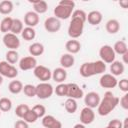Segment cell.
Segmentation results:
<instances>
[{
  "instance_id": "6da1fadb",
  "label": "cell",
  "mask_w": 128,
  "mask_h": 128,
  "mask_svg": "<svg viewBox=\"0 0 128 128\" xmlns=\"http://www.w3.org/2000/svg\"><path fill=\"white\" fill-rule=\"evenodd\" d=\"M119 104V98L115 96L111 91H107L104 94L103 99L97 107V112L100 116H108Z\"/></svg>"
},
{
  "instance_id": "7a4b0ae2",
  "label": "cell",
  "mask_w": 128,
  "mask_h": 128,
  "mask_svg": "<svg viewBox=\"0 0 128 128\" xmlns=\"http://www.w3.org/2000/svg\"><path fill=\"white\" fill-rule=\"evenodd\" d=\"M106 69H107L106 64L101 60H97V61H93V62L83 63L79 69V73L82 77L89 78V77H92L95 75L104 74Z\"/></svg>"
},
{
  "instance_id": "3957f363",
  "label": "cell",
  "mask_w": 128,
  "mask_h": 128,
  "mask_svg": "<svg viewBox=\"0 0 128 128\" xmlns=\"http://www.w3.org/2000/svg\"><path fill=\"white\" fill-rule=\"evenodd\" d=\"M75 8V2L73 0H61L54 8V17L61 20H67L71 17Z\"/></svg>"
},
{
  "instance_id": "277c9868",
  "label": "cell",
  "mask_w": 128,
  "mask_h": 128,
  "mask_svg": "<svg viewBox=\"0 0 128 128\" xmlns=\"http://www.w3.org/2000/svg\"><path fill=\"white\" fill-rule=\"evenodd\" d=\"M84 24L85 22L79 18L72 17L70 24L68 26V35L71 39H78L82 36L84 31Z\"/></svg>"
},
{
  "instance_id": "5b68a950",
  "label": "cell",
  "mask_w": 128,
  "mask_h": 128,
  "mask_svg": "<svg viewBox=\"0 0 128 128\" xmlns=\"http://www.w3.org/2000/svg\"><path fill=\"white\" fill-rule=\"evenodd\" d=\"M54 93V88L49 82H40L36 86V96L39 99L45 100L50 98Z\"/></svg>"
},
{
  "instance_id": "8992f818",
  "label": "cell",
  "mask_w": 128,
  "mask_h": 128,
  "mask_svg": "<svg viewBox=\"0 0 128 128\" xmlns=\"http://www.w3.org/2000/svg\"><path fill=\"white\" fill-rule=\"evenodd\" d=\"M99 56H100V60L103 61L105 64H111L112 62L115 61L116 58V54L112 46L110 45H103L99 49Z\"/></svg>"
},
{
  "instance_id": "52a82bcc",
  "label": "cell",
  "mask_w": 128,
  "mask_h": 128,
  "mask_svg": "<svg viewBox=\"0 0 128 128\" xmlns=\"http://www.w3.org/2000/svg\"><path fill=\"white\" fill-rule=\"evenodd\" d=\"M0 75L9 79H14L18 76V70L14 65L9 64L7 61H0Z\"/></svg>"
},
{
  "instance_id": "ba28073f",
  "label": "cell",
  "mask_w": 128,
  "mask_h": 128,
  "mask_svg": "<svg viewBox=\"0 0 128 128\" xmlns=\"http://www.w3.org/2000/svg\"><path fill=\"white\" fill-rule=\"evenodd\" d=\"M33 73L34 76L41 82H48L52 79V71L44 65H37L33 69Z\"/></svg>"
},
{
  "instance_id": "9c48e42d",
  "label": "cell",
  "mask_w": 128,
  "mask_h": 128,
  "mask_svg": "<svg viewBox=\"0 0 128 128\" xmlns=\"http://www.w3.org/2000/svg\"><path fill=\"white\" fill-rule=\"evenodd\" d=\"M2 41H3V44L5 45V47L8 48L9 50H17L21 45V42H20L18 36L15 34H12V33L4 34Z\"/></svg>"
},
{
  "instance_id": "30bf717a",
  "label": "cell",
  "mask_w": 128,
  "mask_h": 128,
  "mask_svg": "<svg viewBox=\"0 0 128 128\" xmlns=\"http://www.w3.org/2000/svg\"><path fill=\"white\" fill-rule=\"evenodd\" d=\"M118 80L115 76H113L110 73H104L99 79V85L102 88H107V89H113L117 86Z\"/></svg>"
},
{
  "instance_id": "8fae6325",
  "label": "cell",
  "mask_w": 128,
  "mask_h": 128,
  "mask_svg": "<svg viewBox=\"0 0 128 128\" xmlns=\"http://www.w3.org/2000/svg\"><path fill=\"white\" fill-rule=\"evenodd\" d=\"M71 99H81L84 97V92L80 88V86L76 83H68L67 84V96Z\"/></svg>"
},
{
  "instance_id": "7c38bea8",
  "label": "cell",
  "mask_w": 128,
  "mask_h": 128,
  "mask_svg": "<svg viewBox=\"0 0 128 128\" xmlns=\"http://www.w3.org/2000/svg\"><path fill=\"white\" fill-rule=\"evenodd\" d=\"M44 28L48 33H56L61 29V21L56 17H48L44 21Z\"/></svg>"
},
{
  "instance_id": "4fadbf2b",
  "label": "cell",
  "mask_w": 128,
  "mask_h": 128,
  "mask_svg": "<svg viewBox=\"0 0 128 128\" xmlns=\"http://www.w3.org/2000/svg\"><path fill=\"white\" fill-rule=\"evenodd\" d=\"M100 95L97 92L91 91L89 93H87L86 95H84V103L86 105V107H89L91 109L97 108L99 103H100Z\"/></svg>"
},
{
  "instance_id": "5bb4252c",
  "label": "cell",
  "mask_w": 128,
  "mask_h": 128,
  "mask_svg": "<svg viewBox=\"0 0 128 128\" xmlns=\"http://www.w3.org/2000/svg\"><path fill=\"white\" fill-rule=\"evenodd\" d=\"M95 120V112L89 107H84L80 112V123L83 125H89Z\"/></svg>"
},
{
  "instance_id": "9a60e30c",
  "label": "cell",
  "mask_w": 128,
  "mask_h": 128,
  "mask_svg": "<svg viewBox=\"0 0 128 128\" xmlns=\"http://www.w3.org/2000/svg\"><path fill=\"white\" fill-rule=\"evenodd\" d=\"M19 68L22 71H29L37 66V60L33 56H26L19 60Z\"/></svg>"
},
{
  "instance_id": "2e32d148",
  "label": "cell",
  "mask_w": 128,
  "mask_h": 128,
  "mask_svg": "<svg viewBox=\"0 0 128 128\" xmlns=\"http://www.w3.org/2000/svg\"><path fill=\"white\" fill-rule=\"evenodd\" d=\"M39 21H40V17L34 11H28L24 15V24L26 25V27L34 28L39 24Z\"/></svg>"
},
{
  "instance_id": "e0dca14e",
  "label": "cell",
  "mask_w": 128,
  "mask_h": 128,
  "mask_svg": "<svg viewBox=\"0 0 128 128\" xmlns=\"http://www.w3.org/2000/svg\"><path fill=\"white\" fill-rule=\"evenodd\" d=\"M42 125L44 128H62V123L52 115H45L42 118Z\"/></svg>"
},
{
  "instance_id": "ac0fdd59",
  "label": "cell",
  "mask_w": 128,
  "mask_h": 128,
  "mask_svg": "<svg viewBox=\"0 0 128 128\" xmlns=\"http://www.w3.org/2000/svg\"><path fill=\"white\" fill-rule=\"evenodd\" d=\"M103 20V15L100 11L97 10H93L91 12H89L87 14V19L86 21H88V23L92 26H97L99 25Z\"/></svg>"
},
{
  "instance_id": "d6986e66",
  "label": "cell",
  "mask_w": 128,
  "mask_h": 128,
  "mask_svg": "<svg viewBox=\"0 0 128 128\" xmlns=\"http://www.w3.org/2000/svg\"><path fill=\"white\" fill-rule=\"evenodd\" d=\"M28 2L33 4L34 12L37 13L38 15L44 14L48 10V4L44 0H28Z\"/></svg>"
},
{
  "instance_id": "ffe728a7",
  "label": "cell",
  "mask_w": 128,
  "mask_h": 128,
  "mask_svg": "<svg viewBox=\"0 0 128 128\" xmlns=\"http://www.w3.org/2000/svg\"><path fill=\"white\" fill-rule=\"evenodd\" d=\"M66 78H67V71H66V69H64L62 67H58V68H55L52 71V79L56 83H58V84L64 83Z\"/></svg>"
},
{
  "instance_id": "44dd1931",
  "label": "cell",
  "mask_w": 128,
  "mask_h": 128,
  "mask_svg": "<svg viewBox=\"0 0 128 128\" xmlns=\"http://www.w3.org/2000/svg\"><path fill=\"white\" fill-rule=\"evenodd\" d=\"M65 48L67 50V52L69 54H77L80 52L81 50V43L76 40V39H71V40H68L65 44Z\"/></svg>"
},
{
  "instance_id": "7402d4cb",
  "label": "cell",
  "mask_w": 128,
  "mask_h": 128,
  "mask_svg": "<svg viewBox=\"0 0 128 128\" xmlns=\"http://www.w3.org/2000/svg\"><path fill=\"white\" fill-rule=\"evenodd\" d=\"M60 65L62 68L64 69H69L71 67L74 66L75 64V58L72 54H69V53H64L61 57H60Z\"/></svg>"
},
{
  "instance_id": "603a6c76",
  "label": "cell",
  "mask_w": 128,
  "mask_h": 128,
  "mask_svg": "<svg viewBox=\"0 0 128 128\" xmlns=\"http://www.w3.org/2000/svg\"><path fill=\"white\" fill-rule=\"evenodd\" d=\"M124 71H125V65L121 61L115 60L110 64V72H111L110 74H112L113 76L115 77L120 76L124 73Z\"/></svg>"
},
{
  "instance_id": "cb8c5ba5",
  "label": "cell",
  "mask_w": 128,
  "mask_h": 128,
  "mask_svg": "<svg viewBox=\"0 0 128 128\" xmlns=\"http://www.w3.org/2000/svg\"><path fill=\"white\" fill-rule=\"evenodd\" d=\"M29 53H30V56H33V57H37V56H41L44 51H45V47L42 43L40 42H34L32 43L30 46H29Z\"/></svg>"
},
{
  "instance_id": "d4e9b609",
  "label": "cell",
  "mask_w": 128,
  "mask_h": 128,
  "mask_svg": "<svg viewBox=\"0 0 128 128\" xmlns=\"http://www.w3.org/2000/svg\"><path fill=\"white\" fill-rule=\"evenodd\" d=\"M105 28H106V31L109 33V34H116L119 32L120 30V23L118 20L116 19H110L106 22V25H105Z\"/></svg>"
},
{
  "instance_id": "484cf974",
  "label": "cell",
  "mask_w": 128,
  "mask_h": 128,
  "mask_svg": "<svg viewBox=\"0 0 128 128\" xmlns=\"http://www.w3.org/2000/svg\"><path fill=\"white\" fill-rule=\"evenodd\" d=\"M23 83L19 80H12L9 85H8V90L11 94H14V95H17V94H20L22 91H23Z\"/></svg>"
},
{
  "instance_id": "4316f807",
  "label": "cell",
  "mask_w": 128,
  "mask_h": 128,
  "mask_svg": "<svg viewBox=\"0 0 128 128\" xmlns=\"http://www.w3.org/2000/svg\"><path fill=\"white\" fill-rule=\"evenodd\" d=\"M12 23H13V18L12 17L6 16L5 18H3L2 21L0 22V32L3 33V34L10 33Z\"/></svg>"
},
{
  "instance_id": "83f0119b",
  "label": "cell",
  "mask_w": 128,
  "mask_h": 128,
  "mask_svg": "<svg viewBox=\"0 0 128 128\" xmlns=\"http://www.w3.org/2000/svg\"><path fill=\"white\" fill-rule=\"evenodd\" d=\"M14 9V4L10 0H3L0 1V14L2 15H9L12 13Z\"/></svg>"
},
{
  "instance_id": "f1b7e54d",
  "label": "cell",
  "mask_w": 128,
  "mask_h": 128,
  "mask_svg": "<svg viewBox=\"0 0 128 128\" xmlns=\"http://www.w3.org/2000/svg\"><path fill=\"white\" fill-rule=\"evenodd\" d=\"M112 48H113L115 54H118V55H121V56L126 54V53H128V47H127V44H126V42L124 40L117 41Z\"/></svg>"
},
{
  "instance_id": "f546056e",
  "label": "cell",
  "mask_w": 128,
  "mask_h": 128,
  "mask_svg": "<svg viewBox=\"0 0 128 128\" xmlns=\"http://www.w3.org/2000/svg\"><path fill=\"white\" fill-rule=\"evenodd\" d=\"M21 36L25 41H32L36 37V31L34 28L31 27H25L23 31L21 32Z\"/></svg>"
},
{
  "instance_id": "4dcf8cb0",
  "label": "cell",
  "mask_w": 128,
  "mask_h": 128,
  "mask_svg": "<svg viewBox=\"0 0 128 128\" xmlns=\"http://www.w3.org/2000/svg\"><path fill=\"white\" fill-rule=\"evenodd\" d=\"M64 107H65V110L69 114H74L77 111V109H78V104H77L75 99L67 98V100L64 103Z\"/></svg>"
},
{
  "instance_id": "1f68e13d",
  "label": "cell",
  "mask_w": 128,
  "mask_h": 128,
  "mask_svg": "<svg viewBox=\"0 0 128 128\" xmlns=\"http://www.w3.org/2000/svg\"><path fill=\"white\" fill-rule=\"evenodd\" d=\"M24 29V24L23 22L20 20V19H13V23H12V27H11V31L10 33L12 34H15V35H18V34H21V32L23 31Z\"/></svg>"
},
{
  "instance_id": "d6a6232c",
  "label": "cell",
  "mask_w": 128,
  "mask_h": 128,
  "mask_svg": "<svg viewBox=\"0 0 128 128\" xmlns=\"http://www.w3.org/2000/svg\"><path fill=\"white\" fill-rule=\"evenodd\" d=\"M6 60L9 64L14 65L17 62H19V54L17 52V50H8L6 52Z\"/></svg>"
},
{
  "instance_id": "836d02e7",
  "label": "cell",
  "mask_w": 128,
  "mask_h": 128,
  "mask_svg": "<svg viewBox=\"0 0 128 128\" xmlns=\"http://www.w3.org/2000/svg\"><path fill=\"white\" fill-rule=\"evenodd\" d=\"M12 101L7 98V97H3L0 98V111L1 112H9L12 109Z\"/></svg>"
},
{
  "instance_id": "e575fe53",
  "label": "cell",
  "mask_w": 128,
  "mask_h": 128,
  "mask_svg": "<svg viewBox=\"0 0 128 128\" xmlns=\"http://www.w3.org/2000/svg\"><path fill=\"white\" fill-rule=\"evenodd\" d=\"M29 110H30V107H29L27 104H20V105H18V106L16 107V109H15V115H16L18 118L22 119V118L24 117V115H25Z\"/></svg>"
},
{
  "instance_id": "d590c367",
  "label": "cell",
  "mask_w": 128,
  "mask_h": 128,
  "mask_svg": "<svg viewBox=\"0 0 128 128\" xmlns=\"http://www.w3.org/2000/svg\"><path fill=\"white\" fill-rule=\"evenodd\" d=\"M25 96L29 97V98H33L36 96V86L32 85V84H26L23 87V91Z\"/></svg>"
},
{
  "instance_id": "8d00e7d4",
  "label": "cell",
  "mask_w": 128,
  "mask_h": 128,
  "mask_svg": "<svg viewBox=\"0 0 128 128\" xmlns=\"http://www.w3.org/2000/svg\"><path fill=\"white\" fill-rule=\"evenodd\" d=\"M54 93L59 96V97H66L67 96V84L65 83H60L56 86V88L54 89Z\"/></svg>"
},
{
  "instance_id": "74e56055",
  "label": "cell",
  "mask_w": 128,
  "mask_h": 128,
  "mask_svg": "<svg viewBox=\"0 0 128 128\" xmlns=\"http://www.w3.org/2000/svg\"><path fill=\"white\" fill-rule=\"evenodd\" d=\"M25 122H27L28 124H31V123H35L37 120H38V117H37V115L34 113V111L32 110V109H30L25 115H24V117L22 118Z\"/></svg>"
},
{
  "instance_id": "f35d334b",
  "label": "cell",
  "mask_w": 128,
  "mask_h": 128,
  "mask_svg": "<svg viewBox=\"0 0 128 128\" xmlns=\"http://www.w3.org/2000/svg\"><path fill=\"white\" fill-rule=\"evenodd\" d=\"M32 110L34 111V113L37 115L38 119L39 118H43L45 115H46V108L44 105H41V104H37L35 106H33Z\"/></svg>"
},
{
  "instance_id": "ab89813d",
  "label": "cell",
  "mask_w": 128,
  "mask_h": 128,
  "mask_svg": "<svg viewBox=\"0 0 128 128\" xmlns=\"http://www.w3.org/2000/svg\"><path fill=\"white\" fill-rule=\"evenodd\" d=\"M71 17H76V18H79L81 20H83L84 22H86V19H87V14L85 11L83 10H80V9H77V10H74Z\"/></svg>"
},
{
  "instance_id": "60d3db41",
  "label": "cell",
  "mask_w": 128,
  "mask_h": 128,
  "mask_svg": "<svg viewBox=\"0 0 128 128\" xmlns=\"http://www.w3.org/2000/svg\"><path fill=\"white\" fill-rule=\"evenodd\" d=\"M117 86L119 87V89L122 92H124V93H127L128 92V80L126 78H123L120 81H118Z\"/></svg>"
},
{
  "instance_id": "b9f144b4",
  "label": "cell",
  "mask_w": 128,
  "mask_h": 128,
  "mask_svg": "<svg viewBox=\"0 0 128 128\" xmlns=\"http://www.w3.org/2000/svg\"><path fill=\"white\" fill-rule=\"evenodd\" d=\"M119 104L124 110H128V94L125 93L121 98H119Z\"/></svg>"
},
{
  "instance_id": "7bdbcfd3",
  "label": "cell",
  "mask_w": 128,
  "mask_h": 128,
  "mask_svg": "<svg viewBox=\"0 0 128 128\" xmlns=\"http://www.w3.org/2000/svg\"><path fill=\"white\" fill-rule=\"evenodd\" d=\"M14 128H29V124L23 119H20L14 123Z\"/></svg>"
},
{
  "instance_id": "ee69618b",
  "label": "cell",
  "mask_w": 128,
  "mask_h": 128,
  "mask_svg": "<svg viewBox=\"0 0 128 128\" xmlns=\"http://www.w3.org/2000/svg\"><path fill=\"white\" fill-rule=\"evenodd\" d=\"M122 124H123L122 121L119 119H113L108 123V125L111 126L112 128H122Z\"/></svg>"
},
{
  "instance_id": "f6af8a7d",
  "label": "cell",
  "mask_w": 128,
  "mask_h": 128,
  "mask_svg": "<svg viewBox=\"0 0 128 128\" xmlns=\"http://www.w3.org/2000/svg\"><path fill=\"white\" fill-rule=\"evenodd\" d=\"M119 5L123 8V9H127L128 8V0H122L119 2Z\"/></svg>"
},
{
  "instance_id": "bcb514c9",
  "label": "cell",
  "mask_w": 128,
  "mask_h": 128,
  "mask_svg": "<svg viewBox=\"0 0 128 128\" xmlns=\"http://www.w3.org/2000/svg\"><path fill=\"white\" fill-rule=\"evenodd\" d=\"M122 123H123L122 124V128H128V118L127 117L124 119V121Z\"/></svg>"
},
{
  "instance_id": "7dc6e473",
  "label": "cell",
  "mask_w": 128,
  "mask_h": 128,
  "mask_svg": "<svg viewBox=\"0 0 128 128\" xmlns=\"http://www.w3.org/2000/svg\"><path fill=\"white\" fill-rule=\"evenodd\" d=\"M73 128H86V126L83 125V124H81V123H78V124H75Z\"/></svg>"
},
{
  "instance_id": "c3c4849f",
  "label": "cell",
  "mask_w": 128,
  "mask_h": 128,
  "mask_svg": "<svg viewBox=\"0 0 128 128\" xmlns=\"http://www.w3.org/2000/svg\"><path fill=\"white\" fill-rule=\"evenodd\" d=\"M2 83H3V77H2L1 75H0V85H1Z\"/></svg>"
},
{
  "instance_id": "681fc988",
  "label": "cell",
  "mask_w": 128,
  "mask_h": 128,
  "mask_svg": "<svg viewBox=\"0 0 128 128\" xmlns=\"http://www.w3.org/2000/svg\"><path fill=\"white\" fill-rule=\"evenodd\" d=\"M0 116H1V111H0Z\"/></svg>"
}]
</instances>
